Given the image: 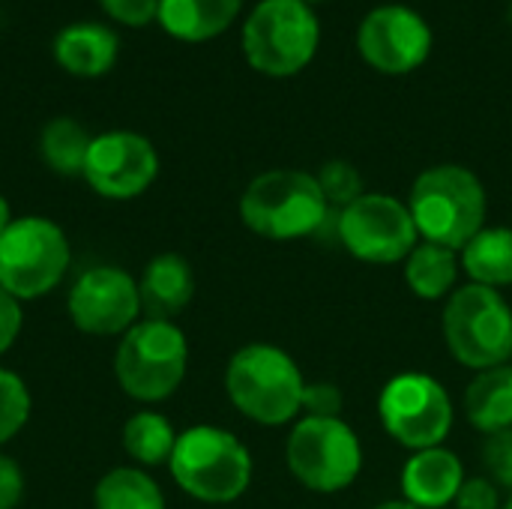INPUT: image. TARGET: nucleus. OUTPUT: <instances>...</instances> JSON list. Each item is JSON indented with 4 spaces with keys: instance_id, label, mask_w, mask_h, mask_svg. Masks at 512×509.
<instances>
[{
    "instance_id": "f257e3e1",
    "label": "nucleus",
    "mask_w": 512,
    "mask_h": 509,
    "mask_svg": "<svg viewBox=\"0 0 512 509\" xmlns=\"http://www.w3.org/2000/svg\"><path fill=\"white\" fill-rule=\"evenodd\" d=\"M408 210L426 243L462 252L486 228V189L474 171L438 165L414 180Z\"/></svg>"
},
{
    "instance_id": "2eb2a0df",
    "label": "nucleus",
    "mask_w": 512,
    "mask_h": 509,
    "mask_svg": "<svg viewBox=\"0 0 512 509\" xmlns=\"http://www.w3.org/2000/svg\"><path fill=\"white\" fill-rule=\"evenodd\" d=\"M465 483V468L456 453L444 447L420 450L402 468L405 501L420 509H441L456 501Z\"/></svg>"
},
{
    "instance_id": "423d86ee",
    "label": "nucleus",
    "mask_w": 512,
    "mask_h": 509,
    "mask_svg": "<svg viewBox=\"0 0 512 509\" xmlns=\"http://www.w3.org/2000/svg\"><path fill=\"white\" fill-rule=\"evenodd\" d=\"M321 27L303 0H261L243 24V54L252 69L288 78L306 69L318 51Z\"/></svg>"
},
{
    "instance_id": "20e7f679",
    "label": "nucleus",
    "mask_w": 512,
    "mask_h": 509,
    "mask_svg": "<svg viewBox=\"0 0 512 509\" xmlns=\"http://www.w3.org/2000/svg\"><path fill=\"white\" fill-rule=\"evenodd\" d=\"M330 204L306 171H267L255 177L240 198V219L249 231L267 240H297L321 231Z\"/></svg>"
},
{
    "instance_id": "c9c22d12",
    "label": "nucleus",
    "mask_w": 512,
    "mask_h": 509,
    "mask_svg": "<svg viewBox=\"0 0 512 509\" xmlns=\"http://www.w3.org/2000/svg\"><path fill=\"white\" fill-rule=\"evenodd\" d=\"M303 3H315V0H303Z\"/></svg>"
},
{
    "instance_id": "a211bd4d",
    "label": "nucleus",
    "mask_w": 512,
    "mask_h": 509,
    "mask_svg": "<svg viewBox=\"0 0 512 509\" xmlns=\"http://www.w3.org/2000/svg\"><path fill=\"white\" fill-rule=\"evenodd\" d=\"M240 6L243 0H159L156 21L180 42H207L234 24Z\"/></svg>"
},
{
    "instance_id": "e433bc0d",
    "label": "nucleus",
    "mask_w": 512,
    "mask_h": 509,
    "mask_svg": "<svg viewBox=\"0 0 512 509\" xmlns=\"http://www.w3.org/2000/svg\"><path fill=\"white\" fill-rule=\"evenodd\" d=\"M510 360H512V357H510ZM510 366H512V363H510Z\"/></svg>"
},
{
    "instance_id": "c85d7f7f",
    "label": "nucleus",
    "mask_w": 512,
    "mask_h": 509,
    "mask_svg": "<svg viewBox=\"0 0 512 509\" xmlns=\"http://www.w3.org/2000/svg\"><path fill=\"white\" fill-rule=\"evenodd\" d=\"M345 405V396L336 384L321 381V384H306L303 390V408L306 417H339Z\"/></svg>"
},
{
    "instance_id": "5701e85b",
    "label": "nucleus",
    "mask_w": 512,
    "mask_h": 509,
    "mask_svg": "<svg viewBox=\"0 0 512 509\" xmlns=\"http://www.w3.org/2000/svg\"><path fill=\"white\" fill-rule=\"evenodd\" d=\"M96 509H165V495L141 468L108 471L93 492Z\"/></svg>"
},
{
    "instance_id": "1a4fd4ad",
    "label": "nucleus",
    "mask_w": 512,
    "mask_h": 509,
    "mask_svg": "<svg viewBox=\"0 0 512 509\" xmlns=\"http://www.w3.org/2000/svg\"><path fill=\"white\" fill-rule=\"evenodd\" d=\"M285 459L297 483L312 492L333 495L348 489L360 477L363 447L345 420L303 417L288 435Z\"/></svg>"
},
{
    "instance_id": "72a5a7b5",
    "label": "nucleus",
    "mask_w": 512,
    "mask_h": 509,
    "mask_svg": "<svg viewBox=\"0 0 512 509\" xmlns=\"http://www.w3.org/2000/svg\"><path fill=\"white\" fill-rule=\"evenodd\" d=\"M375 509H420L414 507V504H408V501H387V504H381V507Z\"/></svg>"
},
{
    "instance_id": "cd10ccee",
    "label": "nucleus",
    "mask_w": 512,
    "mask_h": 509,
    "mask_svg": "<svg viewBox=\"0 0 512 509\" xmlns=\"http://www.w3.org/2000/svg\"><path fill=\"white\" fill-rule=\"evenodd\" d=\"M99 6L126 27H144L159 15V0H99Z\"/></svg>"
},
{
    "instance_id": "393cba45",
    "label": "nucleus",
    "mask_w": 512,
    "mask_h": 509,
    "mask_svg": "<svg viewBox=\"0 0 512 509\" xmlns=\"http://www.w3.org/2000/svg\"><path fill=\"white\" fill-rule=\"evenodd\" d=\"M30 408L33 402L27 384L15 372L0 369V444L12 441L24 429Z\"/></svg>"
},
{
    "instance_id": "dca6fc26",
    "label": "nucleus",
    "mask_w": 512,
    "mask_h": 509,
    "mask_svg": "<svg viewBox=\"0 0 512 509\" xmlns=\"http://www.w3.org/2000/svg\"><path fill=\"white\" fill-rule=\"evenodd\" d=\"M138 294H141V309L147 312V318L171 321L174 315H180L189 306V300L195 294L192 264L177 252L156 255L144 267Z\"/></svg>"
},
{
    "instance_id": "f3484780",
    "label": "nucleus",
    "mask_w": 512,
    "mask_h": 509,
    "mask_svg": "<svg viewBox=\"0 0 512 509\" xmlns=\"http://www.w3.org/2000/svg\"><path fill=\"white\" fill-rule=\"evenodd\" d=\"M120 42L117 33L105 24L78 21L63 27L54 36V60L60 69L78 75V78H96L105 75L117 60Z\"/></svg>"
},
{
    "instance_id": "f704fd0d",
    "label": "nucleus",
    "mask_w": 512,
    "mask_h": 509,
    "mask_svg": "<svg viewBox=\"0 0 512 509\" xmlns=\"http://www.w3.org/2000/svg\"><path fill=\"white\" fill-rule=\"evenodd\" d=\"M504 509H512V501H510V504H507V507H504Z\"/></svg>"
},
{
    "instance_id": "412c9836",
    "label": "nucleus",
    "mask_w": 512,
    "mask_h": 509,
    "mask_svg": "<svg viewBox=\"0 0 512 509\" xmlns=\"http://www.w3.org/2000/svg\"><path fill=\"white\" fill-rule=\"evenodd\" d=\"M459 258L438 243H417L405 258V282L420 300H441L456 288Z\"/></svg>"
},
{
    "instance_id": "c756f323",
    "label": "nucleus",
    "mask_w": 512,
    "mask_h": 509,
    "mask_svg": "<svg viewBox=\"0 0 512 509\" xmlns=\"http://www.w3.org/2000/svg\"><path fill=\"white\" fill-rule=\"evenodd\" d=\"M453 504H456L459 509H498L501 507L495 483H489V480H483V477L465 480Z\"/></svg>"
},
{
    "instance_id": "4468645a",
    "label": "nucleus",
    "mask_w": 512,
    "mask_h": 509,
    "mask_svg": "<svg viewBox=\"0 0 512 509\" xmlns=\"http://www.w3.org/2000/svg\"><path fill=\"white\" fill-rule=\"evenodd\" d=\"M159 174V156L156 147L129 129L102 132L93 138L84 180L93 192L111 201H129L150 189V183Z\"/></svg>"
},
{
    "instance_id": "aec40b11",
    "label": "nucleus",
    "mask_w": 512,
    "mask_h": 509,
    "mask_svg": "<svg viewBox=\"0 0 512 509\" xmlns=\"http://www.w3.org/2000/svg\"><path fill=\"white\" fill-rule=\"evenodd\" d=\"M462 264L474 285L495 291L512 285V228H483L462 249Z\"/></svg>"
},
{
    "instance_id": "b1692460",
    "label": "nucleus",
    "mask_w": 512,
    "mask_h": 509,
    "mask_svg": "<svg viewBox=\"0 0 512 509\" xmlns=\"http://www.w3.org/2000/svg\"><path fill=\"white\" fill-rule=\"evenodd\" d=\"M174 444H177L174 426L156 411H138L123 426V447L144 468L171 462Z\"/></svg>"
},
{
    "instance_id": "473e14b6",
    "label": "nucleus",
    "mask_w": 512,
    "mask_h": 509,
    "mask_svg": "<svg viewBox=\"0 0 512 509\" xmlns=\"http://www.w3.org/2000/svg\"><path fill=\"white\" fill-rule=\"evenodd\" d=\"M12 225V210H9V201L0 195V234Z\"/></svg>"
},
{
    "instance_id": "ddd939ff",
    "label": "nucleus",
    "mask_w": 512,
    "mask_h": 509,
    "mask_svg": "<svg viewBox=\"0 0 512 509\" xmlns=\"http://www.w3.org/2000/svg\"><path fill=\"white\" fill-rule=\"evenodd\" d=\"M138 282L120 267H90L69 288V318L81 333L117 336L138 324Z\"/></svg>"
},
{
    "instance_id": "9d476101",
    "label": "nucleus",
    "mask_w": 512,
    "mask_h": 509,
    "mask_svg": "<svg viewBox=\"0 0 512 509\" xmlns=\"http://www.w3.org/2000/svg\"><path fill=\"white\" fill-rule=\"evenodd\" d=\"M378 414L393 441L420 453L441 447L453 429V402L447 390L423 372H405L387 381Z\"/></svg>"
},
{
    "instance_id": "6ab92c4d",
    "label": "nucleus",
    "mask_w": 512,
    "mask_h": 509,
    "mask_svg": "<svg viewBox=\"0 0 512 509\" xmlns=\"http://www.w3.org/2000/svg\"><path fill=\"white\" fill-rule=\"evenodd\" d=\"M465 414L474 429L495 435L512 429V366H495L480 372L465 390Z\"/></svg>"
},
{
    "instance_id": "f03ea898",
    "label": "nucleus",
    "mask_w": 512,
    "mask_h": 509,
    "mask_svg": "<svg viewBox=\"0 0 512 509\" xmlns=\"http://www.w3.org/2000/svg\"><path fill=\"white\" fill-rule=\"evenodd\" d=\"M168 468L174 483L204 504H231L252 483V456L246 444L219 426H192L180 432Z\"/></svg>"
},
{
    "instance_id": "6e6552de",
    "label": "nucleus",
    "mask_w": 512,
    "mask_h": 509,
    "mask_svg": "<svg viewBox=\"0 0 512 509\" xmlns=\"http://www.w3.org/2000/svg\"><path fill=\"white\" fill-rule=\"evenodd\" d=\"M72 252L63 228L45 216H21L0 234V288L18 303L45 297L54 291Z\"/></svg>"
},
{
    "instance_id": "7c9ffc66",
    "label": "nucleus",
    "mask_w": 512,
    "mask_h": 509,
    "mask_svg": "<svg viewBox=\"0 0 512 509\" xmlns=\"http://www.w3.org/2000/svg\"><path fill=\"white\" fill-rule=\"evenodd\" d=\"M21 324H24L21 303L0 288V354H6L15 345V339L21 333Z\"/></svg>"
},
{
    "instance_id": "2f4dec72",
    "label": "nucleus",
    "mask_w": 512,
    "mask_h": 509,
    "mask_svg": "<svg viewBox=\"0 0 512 509\" xmlns=\"http://www.w3.org/2000/svg\"><path fill=\"white\" fill-rule=\"evenodd\" d=\"M24 495V474L21 468L0 453V509H15Z\"/></svg>"
},
{
    "instance_id": "0eeeda50",
    "label": "nucleus",
    "mask_w": 512,
    "mask_h": 509,
    "mask_svg": "<svg viewBox=\"0 0 512 509\" xmlns=\"http://www.w3.org/2000/svg\"><path fill=\"white\" fill-rule=\"evenodd\" d=\"M444 339L450 354L477 372L510 363L512 309L501 291L465 285L450 294L444 309Z\"/></svg>"
},
{
    "instance_id": "4be33fe9",
    "label": "nucleus",
    "mask_w": 512,
    "mask_h": 509,
    "mask_svg": "<svg viewBox=\"0 0 512 509\" xmlns=\"http://www.w3.org/2000/svg\"><path fill=\"white\" fill-rule=\"evenodd\" d=\"M90 144H93V138L72 117H54L51 123H45V129L39 135V153H42L45 165L51 171H57L60 177H84Z\"/></svg>"
},
{
    "instance_id": "bb28decb",
    "label": "nucleus",
    "mask_w": 512,
    "mask_h": 509,
    "mask_svg": "<svg viewBox=\"0 0 512 509\" xmlns=\"http://www.w3.org/2000/svg\"><path fill=\"white\" fill-rule=\"evenodd\" d=\"M483 462H486V468H489L495 483L512 489V429L495 432V435L486 438Z\"/></svg>"
},
{
    "instance_id": "9b49d317",
    "label": "nucleus",
    "mask_w": 512,
    "mask_h": 509,
    "mask_svg": "<svg viewBox=\"0 0 512 509\" xmlns=\"http://www.w3.org/2000/svg\"><path fill=\"white\" fill-rule=\"evenodd\" d=\"M339 237L345 249L366 264H396L414 252L417 225L408 204L372 192L339 213Z\"/></svg>"
},
{
    "instance_id": "7ed1b4c3",
    "label": "nucleus",
    "mask_w": 512,
    "mask_h": 509,
    "mask_svg": "<svg viewBox=\"0 0 512 509\" xmlns=\"http://www.w3.org/2000/svg\"><path fill=\"white\" fill-rule=\"evenodd\" d=\"M225 390L243 417L261 426H282L303 408L306 381L282 348L255 342L231 357L225 369Z\"/></svg>"
},
{
    "instance_id": "39448f33",
    "label": "nucleus",
    "mask_w": 512,
    "mask_h": 509,
    "mask_svg": "<svg viewBox=\"0 0 512 509\" xmlns=\"http://www.w3.org/2000/svg\"><path fill=\"white\" fill-rule=\"evenodd\" d=\"M189 345L174 321L144 318L129 327L114 354V375L135 402H162L186 378Z\"/></svg>"
},
{
    "instance_id": "f8f14e48",
    "label": "nucleus",
    "mask_w": 512,
    "mask_h": 509,
    "mask_svg": "<svg viewBox=\"0 0 512 509\" xmlns=\"http://www.w3.org/2000/svg\"><path fill=\"white\" fill-rule=\"evenodd\" d=\"M357 48L372 69L384 75H405L426 63L432 51V30L417 9L387 3L360 21Z\"/></svg>"
},
{
    "instance_id": "a878e982",
    "label": "nucleus",
    "mask_w": 512,
    "mask_h": 509,
    "mask_svg": "<svg viewBox=\"0 0 512 509\" xmlns=\"http://www.w3.org/2000/svg\"><path fill=\"white\" fill-rule=\"evenodd\" d=\"M315 180H318V186H321L327 204H336V207H342V210H345L348 204H354V201L363 195V177H360V171H357L351 162H345V159H330L327 165H321V171L315 174Z\"/></svg>"
}]
</instances>
